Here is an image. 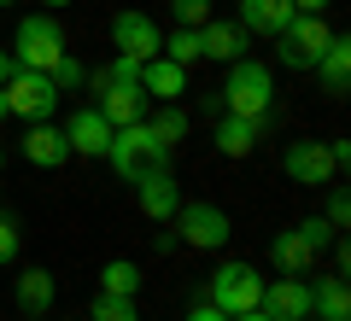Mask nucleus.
<instances>
[{"mask_svg": "<svg viewBox=\"0 0 351 321\" xmlns=\"http://www.w3.org/2000/svg\"><path fill=\"white\" fill-rule=\"evenodd\" d=\"M223 112L228 117H252V123H269V112H276V76H269V64H258V59H234L228 64Z\"/></svg>", "mask_w": 351, "mask_h": 321, "instance_id": "obj_1", "label": "nucleus"}, {"mask_svg": "<svg viewBox=\"0 0 351 321\" xmlns=\"http://www.w3.org/2000/svg\"><path fill=\"white\" fill-rule=\"evenodd\" d=\"M106 164H112V170L123 175V181H135V175H147V170H170V146H164V140L152 135V123L141 117V123H123V129H112Z\"/></svg>", "mask_w": 351, "mask_h": 321, "instance_id": "obj_2", "label": "nucleus"}, {"mask_svg": "<svg viewBox=\"0 0 351 321\" xmlns=\"http://www.w3.org/2000/svg\"><path fill=\"white\" fill-rule=\"evenodd\" d=\"M328 240H334V228H328L322 216H304V222L281 228V234L269 240V269L276 274H311L316 257L328 251Z\"/></svg>", "mask_w": 351, "mask_h": 321, "instance_id": "obj_3", "label": "nucleus"}, {"mask_svg": "<svg viewBox=\"0 0 351 321\" xmlns=\"http://www.w3.org/2000/svg\"><path fill=\"white\" fill-rule=\"evenodd\" d=\"M0 94H6V112L24 117V123H47L59 112V99H64L47 70H24V64H12V76L0 82Z\"/></svg>", "mask_w": 351, "mask_h": 321, "instance_id": "obj_4", "label": "nucleus"}, {"mask_svg": "<svg viewBox=\"0 0 351 321\" xmlns=\"http://www.w3.org/2000/svg\"><path fill=\"white\" fill-rule=\"evenodd\" d=\"M205 298H211L223 316H246V309L263 304V274L252 269V263L228 257V263H217V274L205 281Z\"/></svg>", "mask_w": 351, "mask_h": 321, "instance_id": "obj_5", "label": "nucleus"}, {"mask_svg": "<svg viewBox=\"0 0 351 321\" xmlns=\"http://www.w3.org/2000/svg\"><path fill=\"white\" fill-rule=\"evenodd\" d=\"M176 240H188L193 251H223L228 234H234V222H228V210L211 205V198H182L176 205Z\"/></svg>", "mask_w": 351, "mask_h": 321, "instance_id": "obj_6", "label": "nucleus"}, {"mask_svg": "<svg viewBox=\"0 0 351 321\" xmlns=\"http://www.w3.org/2000/svg\"><path fill=\"white\" fill-rule=\"evenodd\" d=\"M18 53H12V64H24V70H53V64L64 59V29H59V18L53 12H29V18H18Z\"/></svg>", "mask_w": 351, "mask_h": 321, "instance_id": "obj_7", "label": "nucleus"}, {"mask_svg": "<svg viewBox=\"0 0 351 321\" xmlns=\"http://www.w3.org/2000/svg\"><path fill=\"white\" fill-rule=\"evenodd\" d=\"M328 41H334V29L322 24V12H293V24L276 36V59L287 64V70H316V59L328 53Z\"/></svg>", "mask_w": 351, "mask_h": 321, "instance_id": "obj_8", "label": "nucleus"}, {"mask_svg": "<svg viewBox=\"0 0 351 321\" xmlns=\"http://www.w3.org/2000/svg\"><path fill=\"white\" fill-rule=\"evenodd\" d=\"M281 170L299 187H334L339 164H334V152H328V140H293V146L281 152Z\"/></svg>", "mask_w": 351, "mask_h": 321, "instance_id": "obj_9", "label": "nucleus"}, {"mask_svg": "<svg viewBox=\"0 0 351 321\" xmlns=\"http://www.w3.org/2000/svg\"><path fill=\"white\" fill-rule=\"evenodd\" d=\"M112 47H117V59L147 64V59H158L164 36H158V24H152L147 12H117L112 18Z\"/></svg>", "mask_w": 351, "mask_h": 321, "instance_id": "obj_10", "label": "nucleus"}, {"mask_svg": "<svg viewBox=\"0 0 351 321\" xmlns=\"http://www.w3.org/2000/svg\"><path fill=\"white\" fill-rule=\"evenodd\" d=\"M59 129H64L71 158H76V152H82V158H106V146H112V123L100 117V105H76Z\"/></svg>", "mask_w": 351, "mask_h": 321, "instance_id": "obj_11", "label": "nucleus"}, {"mask_svg": "<svg viewBox=\"0 0 351 321\" xmlns=\"http://www.w3.org/2000/svg\"><path fill=\"white\" fill-rule=\"evenodd\" d=\"M94 94H100L94 105H100V117H106L112 129H123V123H141V117H147V105H152L141 82H100Z\"/></svg>", "mask_w": 351, "mask_h": 321, "instance_id": "obj_12", "label": "nucleus"}, {"mask_svg": "<svg viewBox=\"0 0 351 321\" xmlns=\"http://www.w3.org/2000/svg\"><path fill=\"white\" fill-rule=\"evenodd\" d=\"M129 187H135L141 216H152V222H170L176 205H182V187H176V175H170V170H147V175H135Z\"/></svg>", "mask_w": 351, "mask_h": 321, "instance_id": "obj_13", "label": "nucleus"}, {"mask_svg": "<svg viewBox=\"0 0 351 321\" xmlns=\"http://www.w3.org/2000/svg\"><path fill=\"white\" fill-rule=\"evenodd\" d=\"M258 309H269L276 321H299V316H311V281H304V274L263 281V304H258Z\"/></svg>", "mask_w": 351, "mask_h": 321, "instance_id": "obj_14", "label": "nucleus"}, {"mask_svg": "<svg viewBox=\"0 0 351 321\" xmlns=\"http://www.w3.org/2000/svg\"><path fill=\"white\" fill-rule=\"evenodd\" d=\"M24 158L36 164V170H59V164H71V146H64V129L53 123H29L24 129Z\"/></svg>", "mask_w": 351, "mask_h": 321, "instance_id": "obj_15", "label": "nucleus"}, {"mask_svg": "<svg viewBox=\"0 0 351 321\" xmlns=\"http://www.w3.org/2000/svg\"><path fill=\"white\" fill-rule=\"evenodd\" d=\"M141 88H147V99H164V105H176V99L188 94V64H176V59H147L141 64Z\"/></svg>", "mask_w": 351, "mask_h": 321, "instance_id": "obj_16", "label": "nucleus"}, {"mask_svg": "<svg viewBox=\"0 0 351 321\" xmlns=\"http://www.w3.org/2000/svg\"><path fill=\"white\" fill-rule=\"evenodd\" d=\"M246 36H269L276 41L281 29L293 24V0H240V18H234Z\"/></svg>", "mask_w": 351, "mask_h": 321, "instance_id": "obj_17", "label": "nucleus"}, {"mask_svg": "<svg viewBox=\"0 0 351 321\" xmlns=\"http://www.w3.org/2000/svg\"><path fill=\"white\" fill-rule=\"evenodd\" d=\"M246 29L240 24H223V18H211V24H199V53L205 59H217V64H234V59H246Z\"/></svg>", "mask_w": 351, "mask_h": 321, "instance_id": "obj_18", "label": "nucleus"}, {"mask_svg": "<svg viewBox=\"0 0 351 321\" xmlns=\"http://www.w3.org/2000/svg\"><path fill=\"white\" fill-rule=\"evenodd\" d=\"M258 135H263V123L217 112V152H223V158H252V152H258Z\"/></svg>", "mask_w": 351, "mask_h": 321, "instance_id": "obj_19", "label": "nucleus"}, {"mask_svg": "<svg viewBox=\"0 0 351 321\" xmlns=\"http://www.w3.org/2000/svg\"><path fill=\"white\" fill-rule=\"evenodd\" d=\"M316 82H322V94H346V82H351V36H334L328 41V53L316 59Z\"/></svg>", "mask_w": 351, "mask_h": 321, "instance_id": "obj_20", "label": "nucleus"}, {"mask_svg": "<svg viewBox=\"0 0 351 321\" xmlns=\"http://www.w3.org/2000/svg\"><path fill=\"white\" fill-rule=\"evenodd\" d=\"M311 316H316V321H351V292H346V274H334V281L311 286Z\"/></svg>", "mask_w": 351, "mask_h": 321, "instance_id": "obj_21", "label": "nucleus"}, {"mask_svg": "<svg viewBox=\"0 0 351 321\" xmlns=\"http://www.w3.org/2000/svg\"><path fill=\"white\" fill-rule=\"evenodd\" d=\"M53 274L47 269H24L18 274V304H24V316H47V304H53Z\"/></svg>", "mask_w": 351, "mask_h": 321, "instance_id": "obj_22", "label": "nucleus"}, {"mask_svg": "<svg viewBox=\"0 0 351 321\" xmlns=\"http://www.w3.org/2000/svg\"><path fill=\"white\" fill-rule=\"evenodd\" d=\"M100 292H112V298H135V292H141V269H135L129 257H112V263L100 269Z\"/></svg>", "mask_w": 351, "mask_h": 321, "instance_id": "obj_23", "label": "nucleus"}, {"mask_svg": "<svg viewBox=\"0 0 351 321\" xmlns=\"http://www.w3.org/2000/svg\"><path fill=\"white\" fill-rule=\"evenodd\" d=\"M147 123H152V135H158L170 152L182 146V140H188V112H182V105H158V112H152Z\"/></svg>", "mask_w": 351, "mask_h": 321, "instance_id": "obj_24", "label": "nucleus"}, {"mask_svg": "<svg viewBox=\"0 0 351 321\" xmlns=\"http://www.w3.org/2000/svg\"><path fill=\"white\" fill-rule=\"evenodd\" d=\"M164 59H176V64H199L205 53H199V29H188V24H176L170 36H164Z\"/></svg>", "mask_w": 351, "mask_h": 321, "instance_id": "obj_25", "label": "nucleus"}, {"mask_svg": "<svg viewBox=\"0 0 351 321\" xmlns=\"http://www.w3.org/2000/svg\"><path fill=\"white\" fill-rule=\"evenodd\" d=\"M88 321H141V316H135V298L94 292V304H88Z\"/></svg>", "mask_w": 351, "mask_h": 321, "instance_id": "obj_26", "label": "nucleus"}, {"mask_svg": "<svg viewBox=\"0 0 351 321\" xmlns=\"http://www.w3.org/2000/svg\"><path fill=\"white\" fill-rule=\"evenodd\" d=\"M47 76H53V88H59V94H71V88H82V82H88V70H82V59H71V53H64V59L53 64Z\"/></svg>", "mask_w": 351, "mask_h": 321, "instance_id": "obj_27", "label": "nucleus"}, {"mask_svg": "<svg viewBox=\"0 0 351 321\" xmlns=\"http://www.w3.org/2000/svg\"><path fill=\"white\" fill-rule=\"evenodd\" d=\"M170 12H176V24L199 29V24H211V0H170Z\"/></svg>", "mask_w": 351, "mask_h": 321, "instance_id": "obj_28", "label": "nucleus"}, {"mask_svg": "<svg viewBox=\"0 0 351 321\" xmlns=\"http://www.w3.org/2000/svg\"><path fill=\"white\" fill-rule=\"evenodd\" d=\"M328 228H334V234H346V222H351V198H346V187H334V193H328V216H322Z\"/></svg>", "mask_w": 351, "mask_h": 321, "instance_id": "obj_29", "label": "nucleus"}, {"mask_svg": "<svg viewBox=\"0 0 351 321\" xmlns=\"http://www.w3.org/2000/svg\"><path fill=\"white\" fill-rule=\"evenodd\" d=\"M18 246H24V228H18L12 216L0 210V263H12V257H18Z\"/></svg>", "mask_w": 351, "mask_h": 321, "instance_id": "obj_30", "label": "nucleus"}, {"mask_svg": "<svg viewBox=\"0 0 351 321\" xmlns=\"http://www.w3.org/2000/svg\"><path fill=\"white\" fill-rule=\"evenodd\" d=\"M182 321H228V316H223V309L211 304V298H205V304H193V309H188V316H182Z\"/></svg>", "mask_w": 351, "mask_h": 321, "instance_id": "obj_31", "label": "nucleus"}, {"mask_svg": "<svg viewBox=\"0 0 351 321\" xmlns=\"http://www.w3.org/2000/svg\"><path fill=\"white\" fill-rule=\"evenodd\" d=\"M328 152H334V164H339V170L351 164V140H328Z\"/></svg>", "mask_w": 351, "mask_h": 321, "instance_id": "obj_32", "label": "nucleus"}, {"mask_svg": "<svg viewBox=\"0 0 351 321\" xmlns=\"http://www.w3.org/2000/svg\"><path fill=\"white\" fill-rule=\"evenodd\" d=\"M334 0H293V12H328Z\"/></svg>", "mask_w": 351, "mask_h": 321, "instance_id": "obj_33", "label": "nucleus"}, {"mask_svg": "<svg viewBox=\"0 0 351 321\" xmlns=\"http://www.w3.org/2000/svg\"><path fill=\"white\" fill-rule=\"evenodd\" d=\"M228 321H276L269 309H246V316H228Z\"/></svg>", "mask_w": 351, "mask_h": 321, "instance_id": "obj_34", "label": "nucleus"}, {"mask_svg": "<svg viewBox=\"0 0 351 321\" xmlns=\"http://www.w3.org/2000/svg\"><path fill=\"white\" fill-rule=\"evenodd\" d=\"M6 76H12V53L0 47V82H6Z\"/></svg>", "mask_w": 351, "mask_h": 321, "instance_id": "obj_35", "label": "nucleus"}, {"mask_svg": "<svg viewBox=\"0 0 351 321\" xmlns=\"http://www.w3.org/2000/svg\"><path fill=\"white\" fill-rule=\"evenodd\" d=\"M41 6H53V12H59V6H71V0H41Z\"/></svg>", "mask_w": 351, "mask_h": 321, "instance_id": "obj_36", "label": "nucleus"}, {"mask_svg": "<svg viewBox=\"0 0 351 321\" xmlns=\"http://www.w3.org/2000/svg\"><path fill=\"white\" fill-rule=\"evenodd\" d=\"M0 117H12V112H6V94H0Z\"/></svg>", "mask_w": 351, "mask_h": 321, "instance_id": "obj_37", "label": "nucleus"}, {"mask_svg": "<svg viewBox=\"0 0 351 321\" xmlns=\"http://www.w3.org/2000/svg\"><path fill=\"white\" fill-rule=\"evenodd\" d=\"M299 321H316V316H299Z\"/></svg>", "mask_w": 351, "mask_h": 321, "instance_id": "obj_38", "label": "nucleus"}, {"mask_svg": "<svg viewBox=\"0 0 351 321\" xmlns=\"http://www.w3.org/2000/svg\"><path fill=\"white\" fill-rule=\"evenodd\" d=\"M0 6H12V0H0Z\"/></svg>", "mask_w": 351, "mask_h": 321, "instance_id": "obj_39", "label": "nucleus"}, {"mask_svg": "<svg viewBox=\"0 0 351 321\" xmlns=\"http://www.w3.org/2000/svg\"><path fill=\"white\" fill-rule=\"evenodd\" d=\"M0 164H6V152H0Z\"/></svg>", "mask_w": 351, "mask_h": 321, "instance_id": "obj_40", "label": "nucleus"}]
</instances>
